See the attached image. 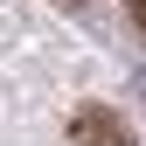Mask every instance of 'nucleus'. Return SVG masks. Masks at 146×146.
Segmentation results:
<instances>
[{"label":"nucleus","mask_w":146,"mask_h":146,"mask_svg":"<svg viewBox=\"0 0 146 146\" xmlns=\"http://www.w3.org/2000/svg\"><path fill=\"white\" fill-rule=\"evenodd\" d=\"M125 14H132V28L146 35V0H125Z\"/></svg>","instance_id":"2"},{"label":"nucleus","mask_w":146,"mask_h":146,"mask_svg":"<svg viewBox=\"0 0 146 146\" xmlns=\"http://www.w3.org/2000/svg\"><path fill=\"white\" fill-rule=\"evenodd\" d=\"M70 146H132V125H125L111 104H84L70 118Z\"/></svg>","instance_id":"1"}]
</instances>
